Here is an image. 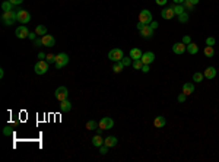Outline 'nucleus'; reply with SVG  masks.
Here are the masks:
<instances>
[{
  "mask_svg": "<svg viewBox=\"0 0 219 162\" xmlns=\"http://www.w3.org/2000/svg\"><path fill=\"white\" fill-rule=\"evenodd\" d=\"M193 92H194V85H193L191 82H187V83L183 85V94H186V95L189 96V95H191Z\"/></svg>",
  "mask_w": 219,
  "mask_h": 162,
  "instance_id": "nucleus-19",
  "label": "nucleus"
},
{
  "mask_svg": "<svg viewBox=\"0 0 219 162\" xmlns=\"http://www.w3.org/2000/svg\"><path fill=\"white\" fill-rule=\"evenodd\" d=\"M91 140H92V145H94V146H96V148H100V146H102V145H104V139L101 137V134H95V136L91 139Z\"/></svg>",
  "mask_w": 219,
  "mask_h": 162,
  "instance_id": "nucleus-20",
  "label": "nucleus"
},
{
  "mask_svg": "<svg viewBox=\"0 0 219 162\" xmlns=\"http://www.w3.org/2000/svg\"><path fill=\"white\" fill-rule=\"evenodd\" d=\"M28 38L31 39V41H35V39H37V32H29Z\"/></svg>",
  "mask_w": 219,
  "mask_h": 162,
  "instance_id": "nucleus-40",
  "label": "nucleus"
},
{
  "mask_svg": "<svg viewBox=\"0 0 219 162\" xmlns=\"http://www.w3.org/2000/svg\"><path fill=\"white\" fill-rule=\"evenodd\" d=\"M67 63H69V56H67L66 53H58L56 54V67L57 69H62V67L67 66Z\"/></svg>",
  "mask_w": 219,
  "mask_h": 162,
  "instance_id": "nucleus-3",
  "label": "nucleus"
},
{
  "mask_svg": "<svg viewBox=\"0 0 219 162\" xmlns=\"http://www.w3.org/2000/svg\"><path fill=\"white\" fill-rule=\"evenodd\" d=\"M183 6H184V9H186V12H191V10L194 9V5L191 3L190 0H184V3H183Z\"/></svg>",
  "mask_w": 219,
  "mask_h": 162,
  "instance_id": "nucleus-29",
  "label": "nucleus"
},
{
  "mask_svg": "<svg viewBox=\"0 0 219 162\" xmlns=\"http://www.w3.org/2000/svg\"><path fill=\"white\" fill-rule=\"evenodd\" d=\"M100 153H101V155L108 153V146H107V145H102V146H100Z\"/></svg>",
  "mask_w": 219,
  "mask_h": 162,
  "instance_id": "nucleus-36",
  "label": "nucleus"
},
{
  "mask_svg": "<svg viewBox=\"0 0 219 162\" xmlns=\"http://www.w3.org/2000/svg\"><path fill=\"white\" fill-rule=\"evenodd\" d=\"M152 13H151V10L148 9H143L140 10V13H139V22H142L145 25H149L152 22Z\"/></svg>",
  "mask_w": 219,
  "mask_h": 162,
  "instance_id": "nucleus-5",
  "label": "nucleus"
},
{
  "mask_svg": "<svg viewBox=\"0 0 219 162\" xmlns=\"http://www.w3.org/2000/svg\"><path fill=\"white\" fill-rule=\"evenodd\" d=\"M186 100H187V95H186V94H180V95L177 96V101H178V102H184Z\"/></svg>",
  "mask_w": 219,
  "mask_h": 162,
  "instance_id": "nucleus-38",
  "label": "nucleus"
},
{
  "mask_svg": "<svg viewBox=\"0 0 219 162\" xmlns=\"http://www.w3.org/2000/svg\"><path fill=\"white\" fill-rule=\"evenodd\" d=\"M190 2H191V3H193V5H197V3H199V2H200V0H190Z\"/></svg>",
  "mask_w": 219,
  "mask_h": 162,
  "instance_id": "nucleus-51",
  "label": "nucleus"
},
{
  "mask_svg": "<svg viewBox=\"0 0 219 162\" xmlns=\"http://www.w3.org/2000/svg\"><path fill=\"white\" fill-rule=\"evenodd\" d=\"M60 110L63 111V113H69V111L72 110V104L69 100H64L60 102Z\"/></svg>",
  "mask_w": 219,
  "mask_h": 162,
  "instance_id": "nucleus-21",
  "label": "nucleus"
},
{
  "mask_svg": "<svg viewBox=\"0 0 219 162\" xmlns=\"http://www.w3.org/2000/svg\"><path fill=\"white\" fill-rule=\"evenodd\" d=\"M124 70V64L121 62H115L114 66H113V72L114 73H121V72Z\"/></svg>",
  "mask_w": 219,
  "mask_h": 162,
  "instance_id": "nucleus-23",
  "label": "nucleus"
},
{
  "mask_svg": "<svg viewBox=\"0 0 219 162\" xmlns=\"http://www.w3.org/2000/svg\"><path fill=\"white\" fill-rule=\"evenodd\" d=\"M203 53H205L206 57H213V56H215V48L213 47H209V45H206L205 50H203Z\"/></svg>",
  "mask_w": 219,
  "mask_h": 162,
  "instance_id": "nucleus-28",
  "label": "nucleus"
},
{
  "mask_svg": "<svg viewBox=\"0 0 219 162\" xmlns=\"http://www.w3.org/2000/svg\"><path fill=\"white\" fill-rule=\"evenodd\" d=\"M165 124H167V120H165V117H162V115H158V117H155V120H153V126H155L156 129L165 127Z\"/></svg>",
  "mask_w": 219,
  "mask_h": 162,
  "instance_id": "nucleus-14",
  "label": "nucleus"
},
{
  "mask_svg": "<svg viewBox=\"0 0 219 162\" xmlns=\"http://www.w3.org/2000/svg\"><path fill=\"white\" fill-rule=\"evenodd\" d=\"M197 51H199L197 44H194V43L187 44V53H190V54H197Z\"/></svg>",
  "mask_w": 219,
  "mask_h": 162,
  "instance_id": "nucleus-22",
  "label": "nucleus"
},
{
  "mask_svg": "<svg viewBox=\"0 0 219 162\" xmlns=\"http://www.w3.org/2000/svg\"><path fill=\"white\" fill-rule=\"evenodd\" d=\"M31 21V15L28 10H18V22L21 24H28Z\"/></svg>",
  "mask_w": 219,
  "mask_h": 162,
  "instance_id": "nucleus-9",
  "label": "nucleus"
},
{
  "mask_svg": "<svg viewBox=\"0 0 219 162\" xmlns=\"http://www.w3.org/2000/svg\"><path fill=\"white\" fill-rule=\"evenodd\" d=\"M203 76H205L206 79H213V77L216 76V69H215L213 66L206 67L205 72H203Z\"/></svg>",
  "mask_w": 219,
  "mask_h": 162,
  "instance_id": "nucleus-16",
  "label": "nucleus"
},
{
  "mask_svg": "<svg viewBox=\"0 0 219 162\" xmlns=\"http://www.w3.org/2000/svg\"><path fill=\"white\" fill-rule=\"evenodd\" d=\"M172 51L175 53V54H183L184 51H187V45L183 41L181 43H175L172 45Z\"/></svg>",
  "mask_w": 219,
  "mask_h": 162,
  "instance_id": "nucleus-12",
  "label": "nucleus"
},
{
  "mask_svg": "<svg viewBox=\"0 0 219 162\" xmlns=\"http://www.w3.org/2000/svg\"><path fill=\"white\" fill-rule=\"evenodd\" d=\"M45 57H47V54H44V53H38V58H40V60H44Z\"/></svg>",
  "mask_w": 219,
  "mask_h": 162,
  "instance_id": "nucleus-46",
  "label": "nucleus"
},
{
  "mask_svg": "<svg viewBox=\"0 0 219 162\" xmlns=\"http://www.w3.org/2000/svg\"><path fill=\"white\" fill-rule=\"evenodd\" d=\"M117 143H119V139L115 136H108L104 139V145H107L108 148H114V146H117Z\"/></svg>",
  "mask_w": 219,
  "mask_h": 162,
  "instance_id": "nucleus-17",
  "label": "nucleus"
},
{
  "mask_svg": "<svg viewBox=\"0 0 219 162\" xmlns=\"http://www.w3.org/2000/svg\"><path fill=\"white\" fill-rule=\"evenodd\" d=\"M121 63H123L124 64V67H127V66H130V64H132V63H133V60H132V57H123L121 58Z\"/></svg>",
  "mask_w": 219,
  "mask_h": 162,
  "instance_id": "nucleus-33",
  "label": "nucleus"
},
{
  "mask_svg": "<svg viewBox=\"0 0 219 162\" xmlns=\"http://www.w3.org/2000/svg\"><path fill=\"white\" fill-rule=\"evenodd\" d=\"M41 39H43V45L44 47H54L56 45V38L53 37V35H44V37H41Z\"/></svg>",
  "mask_w": 219,
  "mask_h": 162,
  "instance_id": "nucleus-11",
  "label": "nucleus"
},
{
  "mask_svg": "<svg viewBox=\"0 0 219 162\" xmlns=\"http://www.w3.org/2000/svg\"><path fill=\"white\" fill-rule=\"evenodd\" d=\"M132 66L136 69V70H142V67H143V63L142 60L139 58V60H133V63H132Z\"/></svg>",
  "mask_w": 219,
  "mask_h": 162,
  "instance_id": "nucleus-32",
  "label": "nucleus"
},
{
  "mask_svg": "<svg viewBox=\"0 0 219 162\" xmlns=\"http://www.w3.org/2000/svg\"><path fill=\"white\" fill-rule=\"evenodd\" d=\"M48 63H56V54H47V57H45Z\"/></svg>",
  "mask_w": 219,
  "mask_h": 162,
  "instance_id": "nucleus-35",
  "label": "nucleus"
},
{
  "mask_svg": "<svg viewBox=\"0 0 219 162\" xmlns=\"http://www.w3.org/2000/svg\"><path fill=\"white\" fill-rule=\"evenodd\" d=\"M3 134H5V136H9V134H12V127H10V126H6L5 129H3Z\"/></svg>",
  "mask_w": 219,
  "mask_h": 162,
  "instance_id": "nucleus-37",
  "label": "nucleus"
},
{
  "mask_svg": "<svg viewBox=\"0 0 219 162\" xmlns=\"http://www.w3.org/2000/svg\"><path fill=\"white\" fill-rule=\"evenodd\" d=\"M15 35H16V38H19V39L28 38L29 31H28V28H26L25 25H22V26H18V28H16V31H15Z\"/></svg>",
  "mask_w": 219,
  "mask_h": 162,
  "instance_id": "nucleus-8",
  "label": "nucleus"
},
{
  "mask_svg": "<svg viewBox=\"0 0 219 162\" xmlns=\"http://www.w3.org/2000/svg\"><path fill=\"white\" fill-rule=\"evenodd\" d=\"M139 32H140V35H142L143 38H151L153 35V29L151 28V25H145L143 29H140Z\"/></svg>",
  "mask_w": 219,
  "mask_h": 162,
  "instance_id": "nucleus-13",
  "label": "nucleus"
},
{
  "mask_svg": "<svg viewBox=\"0 0 219 162\" xmlns=\"http://www.w3.org/2000/svg\"><path fill=\"white\" fill-rule=\"evenodd\" d=\"M2 21H3V24H5L6 26L13 25L15 22L18 21V12H13V10H10V12H3Z\"/></svg>",
  "mask_w": 219,
  "mask_h": 162,
  "instance_id": "nucleus-1",
  "label": "nucleus"
},
{
  "mask_svg": "<svg viewBox=\"0 0 219 162\" xmlns=\"http://www.w3.org/2000/svg\"><path fill=\"white\" fill-rule=\"evenodd\" d=\"M35 32H37V35H40V37H44V35L47 34V28H45L44 25H38V26L35 28Z\"/></svg>",
  "mask_w": 219,
  "mask_h": 162,
  "instance_id": "nucleus-27",
  "label": "nucleus"
},
{
  "mask_svg": "<svg viewBox=\"0 0 219 162\" xmlns=\"http://www.w3.org/2000/svg\"><path fill=\"white\" fill-rule=\"evenodd\" d=\"M149 25H151V28H152L153 31H155V29H156L158 26H159V25H158V22H155V21H152V22H151Z\"/></svg>",
  "mask_w": 219,
  "mask_h": 162,
  "instance_id": "nucleus-42",
  "label": "nucleus"
},
{
  "mask_svg": "<svg viewBox=\"0 0 219 162\" xmlns=\"http://www.w3.org/2000/svg\"><path fill=\"white\" fill-rule=\"evenodd\" d=\"M203 73H199V72H196L194 75H193V81L196 82V83H200V82H203Z\"/></svg>",
  "mask_w": 219,
  "mask_h": 162,
  "instance_id": "nucleus-31",
  "label": "nucleus"
},
{
  "mask_svg": "<svg viewBox=\"0 0 219 162\" xmlns=\"http://www.w3.org/2000/svg\"><path fill=\"white\" fill-rule=\"evenodd\" d=\"M174 3H175V5H183L184 0H174Z\"/></svg>",
  "mask_w": 219,
  "mask_h": 162,
  "instance_id": "nucleus-47",
  "label": "nucleus"
},
{
  "mask_svg": "<svg viewBox=\"0 0 219 162\" xmlns=\"http://www.w3.org/2000/svg\"><path fill=\"white\" fill-rule=\"evenodd\" d=\"M98 124H100V127L102 130H110L114 127V120L111 118V117H102Z\"/></svg>",
  "mask_w": 219,
  "mask_h": 162,
  "instance_id": "nucleus-7",
  "label": "nucleus"
},
{
  "mask_svg": "<svg viewBox=\"0 0 219 162\" xmlns=\"http://www.w3.org/2000/svg\"><path fill=\"white\" fill-rule=\"evenodd\" d=\"M171 7H172V10H174V13H175L177 16L186 12V9H184V6L183 5H175V6H171Z\"/></svg>",
  "mask_w": 219,
  "mask_h": 162,
  "instance_id": "nucleus-25",
  "label": "nucleus"
},
{
  "mask_svg": "<svg viewBox=\"0 0 219 162\" xmlns=\"http://www.w3.org/2000/svg\"><path fill=\"white\" fill-rule=\"evenodd\" d=\"M142 72H143V73H148V72H149V64H143Z\"/></svg>",
  "mask_w": 219,
  "mask_h": 162,
  "instance_id": "nucleus-44",
  "label": "nucleus"
},
{
  "mask_svg": "<svg viewBox=\"0 0 219 162\" xmlns=\"http://www.w3.org/2000/svg\"><path fill=\"white\" fill-rule=\"evenodd\" d=\"M143 26H145V24H142V22H139L137 24V29L140 31V29H143Z\"/></svg>",
  "mask_w": 219,
  "mask_h": 162,
  "instance_id": "nucleus-48",
  "label": "nucleus"
},
{
  "mask_svg": "<svg viewBox=\"0 0 219 162\" xmlns=\"http://www.w3.org/2000/svg\"><path fill=\"white\" fill-rule=\"evenodd\" d=\"M183 43L186 44V45H187V44H190L191 43V37H190V35H184V37H183Z\"/></svg>",
  "mask_w": 219,
  "mask_h": 162,
  "instance_id": "nucleus-39",
  "label": "nucleus"
},
{
  "mask_svg": "<svg viewBox=\"0 0 219 162\" xmlns=\"http://www.w3.org/2000/svg\"><path fill=\"white\" fill-rule=\"evenodd\" d=\"M142 63L143 64H151V63L155 62V53L152 51H146V53H143L142 54Z\"/></svg>",
  "mask_w": 219,
  "mask_h": 162,
  "instance_id": "nucleus-10",
  "label": "nucleus"
},
{
  "mask_svg": "<svg viewBox=\"0 0 219 162\" xmlns=\"http://www.w3.org/2000/svg\"><path fill=\"white\" fill-rule=\"evenodd\" d=\"M142 50L140 48H132L129 53V56L132 57V60H139V58H142Z\"/></svg>",
  "mask_w": 219,
  "mask_h": 162,
  "instance_id": "nucleus-18",
  "label": "nucleus"
},
{
  "mask_svg": "<svg viewBox=\"0 0 219 162\" xmlns=\"http://www.w3.org/2000/svg\"><path fill=\"white\" fill-rule=\"evenodd\" d=\"M98 127H100V124L96 123L95 120H89V121L86 123V129L88 130H96Z\"/></svg>",
  "mask_w": 219,
  "mask_h": 162,
  "instance_id": "nucleus-24",
  "label": "nucleus"
},
{
  "mask_svg": "<svg viewBox=\"0 0 219 162\" xmlns=\"http://www.w3.org/2000/svg\"><path fill=\"white\" fill-rule=\"evenodd\" d=\"M5 76V70H3V69H0V77H3Z\"/></svg>",
  "mask_w": 219,
  "mask_h": 162,
  "instance_id": "nucleus-49",
  "label": "nucleus"
},
{
  "mask_svg": "<svg viewBox=\"0 0 219 162\" xmlns=\"http://www.w3.org/2000/svg\"><path fill=\"white\" fill-rule=\"evenodd\" d=\"M9 2H10V3H13V5H21L24 0H9Z\"/></svg>",
  "mask_w": 219,
  "mask_h": 162,
  "instance_id": "nucleus-45",
  "label": "nucleus"
},
{
  "mask_svg": "<svg viewBox=\"0 0 219 162\" xmlns=\"http://www.w3.org/2000/svg\"><path fill=\"white\" fill-rule=\"evenodd\" d=\"M13 6H15L13 3H10L9 0H6V2H3V3H2V9H3V12H10Z\"/></svg>",
  "mask_w": 219,
  "mask_h": 162,
  "instance_id": "nucleus-26",
  "label": "nucleus"
},
{
  "mask_svg": "<svg viewBox=\"0 0 219 162\" xmlns=\"http://www.w3.org/2000/svg\"><path fill=\"white\" fill-rule=\"evenodd\" d=\"M54 96H56V100L58 102H62V101L67 100V96H69V89H67L66 86H58L56 92H54Z\"/></svg>",
  "mask_w": 219,
  "mask_h": 162,
  "instance_id": "nucleus-4",
  "label": "nucleus"
},
{
  "mask_svg": "<svg viewBox=\"0 0 219 162\" xmlns=\"http://www.w3.org/2000/svg\"><path fill=\"white\" fill-rule=\"evenodd\" d=\"M124 57V53L121 48H114V50H111L108 53V58L111 62H121V58Z\"/></svg>",
  "mask_w": 219,
  "mask_h": 162,
  "instance_id": "nucleus-6",
  "label": "nucleus"
},
{
  "mask_svg": "<svg viewBox=\"0 0 219 162\" xmlns=\"http://www.w3.org/2000/svg\"><path fill=\"white\" fill-rule=\"evenodd\" d=\"M178 22H180V24H186V22H189V13L184 12V13L178 15Z\"/></svg>",
  "mask_w": 219,
  "mask_h": 162,
  "instance_id": "nucleus-30",
  "label": "nucleus"
},
{
  "mask_svg": "<svg viewBox=\"0 0 219 162\" xmlns=\"http://www.w3.org/2000/svg\"><path fill=\"white\" fill-rule=\"evenodd\" d=\"M34 72L37 75H45L48 72V62L47 60H38L34 66Z\"/></svg>",
  "mask_w": 219,
  "mask_h": 162,
  "instance_id": "nucleus-2",
  "label": "nucleus"
},
{
  "mask_svg": "<svg viewBox=\"0 0 219 162\" xmlns=\"http://www.w3.org/2000/svg\"><path fill=\"white\" fill-rule=\"evenodd\" d=\"M167 2L168 0H155V3H156L158 6H165L167 5Z\"/></svg>",
  "mask_w": 219,
  "mask_h": 162,
  "instance_id": "nucleus-41",
  "label": "nucleus"
},
{
  "mask_svg": "<svg viewBox=\"0 0 219 162\" xmlns=\"http://www.w3.org/2000/svg\"><path fill=\"white\" fill-rule=\"evenodd\" d=\"M34 43H35V45H37V47H40V45H43V39H41V38H37L35 41H34Z\"/></svg>",
  "mask_w": 219,
  "mask_h": 162,
  "instance_id": "nucleus-43",
  "label": "nucleus"
},
{
  "mask_svg": "<svg viewBox=\"0 0 219 162\" xmlns=\"http://www.w3.org/2000/svg\"><path fill=\"white\" fill-rule=\"evenodd\" d=\"M102 133V129H101V127H98V129H96V134H101Z\"/></svg>",
  "mask_w": 219,
  "mask_h": 162,
  "instance_id": "nucleus-50",
  "label": "nucleus"
},
{
  "mask_svg": "<svg viewBox=\"0 0 219 162\" xmlns=\"http://www.w3.org/2000/svg\"><path fill=\"white\" fill-rule=\"evenodd\" d=\"M174 10H172V7H165V9L162 10L161 12V16L164 18L165 21H170V19H172L174 18Z\"/></svg>",
  "mask_w": 219,
  "mask_h": 162,
  "instance_id": "nucleus-15",
  "label": "nucleus"
},
{
  "mask_svg": "<svg viewBox=\"0 0 219 162\" xmlns=\"http://www.w3.org/2000/svg\"><path fill=\"white\" fill-rule=\"evenodd\" d=\"M215 44H216V39H215V37H207V38H206V45L213 47Z\"/></svg>",
  "mask_w": 219,
  "mask_h": 162,
  "instance_id": "nucleus-34",
  "label": "nucleus"
}]
</instances>
